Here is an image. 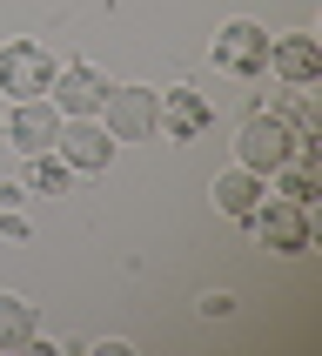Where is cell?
<instances>
[{
    "mask_svg": "<svg viewBox=\"0 0 322 356\" xmlns=\"http://www.w3.org/2000/svg\"><path fill=\"white\" fill-rule=\"evenodd\" d=\"M54 108L67 121H80V115H101V101H108V74L101 67H87V60H67V67H54Z\"/></svg>",
    "mask_w": 322,
    "mask_h": 356,
    "instance_id": "obj_7",
    "label": "cell"
},
{
    "mask_svg": "<svg viewBox=\"0 0 322 356\" xmlns=\"http://www.w3.org/2000/svg\"><path fill=\"white\" fill-rule=\"evenodd\" d=\"M34 343H40V316H34V302L0 289V356H20V350H34Z\"/></svg>",
    "mask_w": 322,
    "mask_h": 356,
    "instance_id": "obj_12",
    "label": "cell"
},
{
    "mask_svg": "<svg viewBox=\"0 0 322 356\" xmlns=\"http://www.w3.org/2000/svg\"><path fill=\"white\" fill-rule=\"evenodd\" d=\"M208 195H215V209L228 222H248L262 209V202H269V175H255V168H228V175H215V188H208Z\"/></svg>",
    "mask_w": 322,
    "mask_h": 356,
    "instance_id": "obj_11",
    "label": "cell"
},
{
    "mask_svg": "<svg viewBox=\"0 0 322 356\" xmlns=\"http://www.w3.org/2000/svg\"><path fill=\"white\" fill-rule=\"evenodd\" d=\"M248 229L262 236V249H276V256H309L316 249V216H309V202H289V195H269L248 216Z\"/></svg>",
    "mask_w": 322,
    "mask_h": 356,
    "instance_id": "obj_1",
    "label": "cell"
},
{
    "mask_svg": "<svg viewBox=\"0 0 322 356\" xmlns=\"http://www.w3.org/2000/svg\"><path fill=\"white\" fill-rule=\"evenodd\" d=\"M269 74L282 88H316L322 81V54L309 34H269Z\"/></svg>",
    "mask_w": 322,
    "mask_h": 356,
    "instance_id": "obj_9",
    "label": "cell"
},
{
    "mask_svg": "<svg viewBox=\"0 0 322 356\" xmlns=\"http://www.w3.org/2000/svg\"><path fill=\"white\" fill-rule=\"evenodd\" d=\"M54 88V54L40 40H7L0 47V95L7 101H40Z\"/></svg>",
    "mask_w": 322,
    "mask_h": 356,
    "instance_id": "obj_4",
    "label": "cell"
},
{
    "mask_svg": "<svg viewBox=\"0 0 322 356\" xmlns=\"http://www.w3.org/2000/svg\"><path fill=\"white\" fill-rule=\"evenodd\" d=\"M54 155L67 161L74 175H108V161H115V135L101 128V115L60 121V135H54Z\"/></svg>",
    "mask_w": 322,
    "mask_h": 356,
    "instance_id": "obj_5",
    "label": "cell"
},
{
    "mask_svg": "<svg viewBox=\"0 0 322 356\" xmlns=\"http://www.w3.org/2000/svg\"><path fill=\"white\" fill-rule=\"evenodd\" d=\"M215 67L235 81H255L269 74V27H255V20H228L215 34Z\"/></svg>",
    "mask_w": 322,
    "mask_h": 356,
    "instance_id": "obj_6",
    "label": "cell"
},
{
    "mask_svg": "<svg viewBox=\"0 0 322 356\" xmlns=\"http://www.w3.org/2000/svg\"><path fill=\"white\" fill-rule=\"evenodd\" d=\"M208 128H215V108L195 88H161V135L168 141H201Z\"/></svg>",
    "mask_w": 322,
    "mask_h": 356,
    "instance_id": "obj_10",
    "label": "cell"
},
{
    "mask_svg": "<svg viewBox=\"0 0 322 356\" xmlns=\"http://www.w3.org/2000/svg\"><path fill=\"white\" fill-rule=\"evenodd\" d=\"M289 155H296V135H289V121H282L276 108H255V115L242 121V135H235V161H242V168L276 175Z\"/></svg>",
    "mask_w": 322,
    "mask_h": 356,
    "instance_id": "obj_3",
    "label": "cell"
},
{
    "mask_svg": "<svg viewBox=\"0 0 322 356\" xmlns=\"http://www.w3.org/2000/svg\"><path fill=\"white\" fill-rule=\"evenodd\" d=\"M27 188H34V195H67V188H74V168H67L54 148H47V155H27Z\"/></svg>",
    "mask_w": 322,
    "mask_h": 356,
    "instance_id": "obj_13",
    "label": "cell"
},
{
    "mask_svg": "<svg viewBox=\"0 0 322 356\" xmlns=\"http://www.w3.org/2000/svg\"><path fill=\"white\" fill-rule=\"evenodd\" d=\"M101 128L115 141H155L161 135V88H115L108 81V101H101Z\"/></svg>",
    "mask_w": 322,
    "mask_h": 356,
    "instance_id": "obj_2",
    "label": "cell"
},
{
    "mask_svg": "<svg viewBox=\"0 0 322 356\" xmlns=\"http://www.w3.org/2000/svg\"><path fill=\"white\" fill-rule=\"evenodd\" d=\"M60 135V108L47 95L40 101H14V115H7V148L14 155H47Z\"/></svg>",
    "mask_w": 322,
    "mask_h": 356,
    "instance_id": "obj_8",
    "label": "cell"
}]
</instances>
